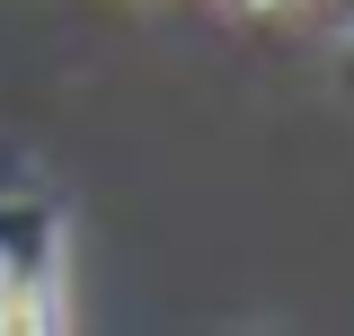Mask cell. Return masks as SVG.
<instances>
[{
	"label": "cell",
	"mask_w": 354,
	"mask_h": 336,
	"mask_svg": "<svg viewBox=\"0 0 354 336\" xmlns=\"http://www.w3.org/2000/svg\"><path fill=\"white\" fill-rule=\"evenodd\" d=\"M53 319H62V221L0 212V328H53Z\"/></svg>",
	"instance_id": "cell-1"
},
{
	"label": "cell",
	"mask_w": 354,
	"mask_h": 336,
	"mask_svg": "<svg viewBox=\"0 0 354 336\" xmlns=\"http://www.w3.org/2000/svg\"><path fill=\"white\" fill-rule=\"evenodd\" d=\"M239 9H266V0H239Z\"/></svg>",
	"instance_id": "cell-2"
}]
</instances>
